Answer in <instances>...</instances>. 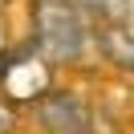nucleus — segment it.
Returning <instances> with one entry per match:
<instances>
[{
	"label": "nucleus",
	"instance_id": "obj_5",
	"mask_svg": "<svg viewBox=\"0 0 134 134\" xmlns=\"http://www.w3.org/2000/svg\"><path fill=\"white\" fill-rule=\"evenodd\" d=\"M12 126H16V110L8 102H0V134H12Z\"/></svg>",
	"mask_w": 134,
	"mask_h": 134
},
{
	"label": "nucleus",
	"instance_id": "obj_1",
	"mask_svg": "<svg viewBox=\"0 0 134 134\" xmlns=\"http://www.w3.org/2000/svg\"><path fill=\"white\" fill-rule=\"evenodd\" d=\"M90 41V0H33V49L49 65H77Z\"/></svg>",
	"mask_w": 134,
	"mask_h": 134
},
{
	"label": "nucleus",
	"instance_id": "obj_4",
	"mask_svg": "<svg viewBox=\"0 0 134 134\" xmlns=\"http://www.w3.org/2000/svg\"><path fill=\"white\" fill-rule=\"evenodd\" d=\"M93 45L102 49V57L110 65H118L122 73H134V33L122 25H93Z\"/></svg>",
	"mask_w": 134,
	"mask_h": 134
},
{
	"label": "nucleus",
	"instance_id": "obj_6",
	"mask_svg": "<svg viewBox=\"0 0 134 134\" xmlns=\"http://www.w3.org/2000/svg\"><path fill=\"white\" fill-rule=\"evenodd\" d=\"M4 53H8V33H4V16H0V61H4Z\"/></svg>",
	"mask_w": 134,
	"mask_h": 134
},
{
	"label": "nucleus",
	"instance_id": "obj_2",
	"mask_svg": "<svg viewBox=\"0 0 134 134\" xmlns=\"http://www.w3.org/2000/svg\"><path fill=\"white\" fill-rule=\"evenodd\" d=\"M53 90V65L37 49L4 53L0 61V93L8 106H33Z\"/></svg>",
	"mask_w": 134,
	"mask_h": 134
},
{
	"label": "nucleus",
	"instance_id": "obj_7",
	"mask_svg": "<svg viewBox=\"0 0 134 134\" xmlns=\"http://www.w3.org/2000/svg\"><path fill=\"white\" fill-rule=\"evenodd\" d=\"M0 4H8V0H0Z\"/></svg>",
	"mask_w": 134,
	"mask_h": 134
},
{
	"label": "nucleus",
	"instance_id": "obj_3",
	"mask_svg": "<svg viewBox=\"0 0 134 134\" xmlns=\"http://www.w3.org/2000/svg\"><path fill=\"white\" fill-rule=\"evenodd\" d=\"M37 122L45 134H90V106L73 90H49L41 102H33Z\"/></svg>",
	"mask_w": 134,
	"mask_h": 134
}]
</instances>
